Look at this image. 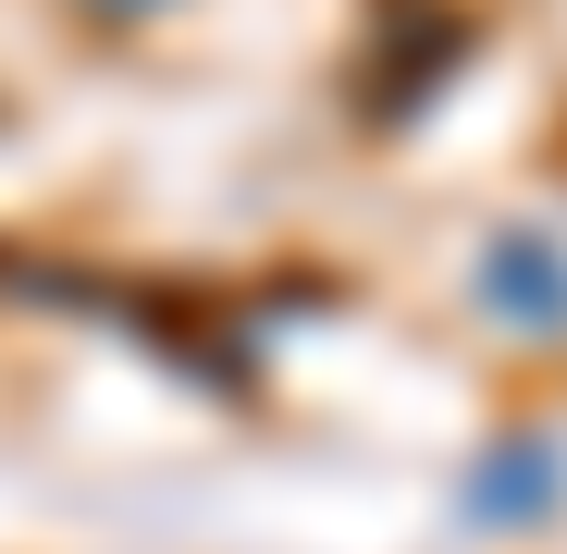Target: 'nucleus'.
Returning <instances> with one entry per match:
<instances>
[{
    "label": "nucleus",
    "instance_id": "f257e3e1",
    "mask_svg": "<svg viewBox=\"0 0 567 554\" xmlns=\"http://www.w3.org/2000/svg\"><path fill=\"white\" fill-rule=\"evenodd\" d=\"M482 296L518 309V321H567V259H555L543 234H506V247L482 259Z\"/></svg>",
    "mask_w": 567,
    "mask_h": 554
}]
</instances>
